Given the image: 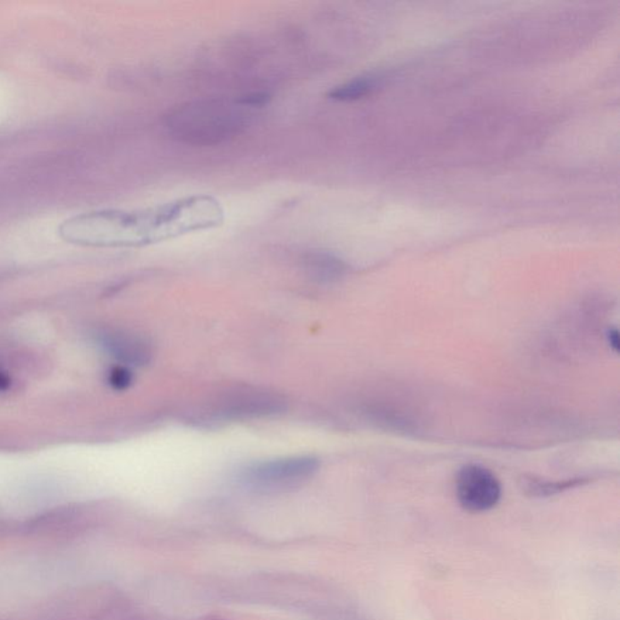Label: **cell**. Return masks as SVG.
<instances>
[{
  "mask_svg": "<svg viewBox=\"0 0 620 620\" xmlns=\"http://www.w3.org/2000/svg\"><path fill=\"white\" fill-rule=\"evenodd\" d=\"M60 235L84 246H135L166 239L159 208L89 212L64 222Z\"/></svg>",
  "mask_w": 620,
  "mask_h": 620,
  "instance_id": "6da1fadb",
  "label": "cell"
},
{
  "mask_svg": "<svg viewBox=\"0 0 620 620\" xmlns=\"http://www.w3.org/2000/svg\"><path fill=\"white\" fill-rule=\"evenodd\" d=\"M244 106L225 99L204 98L178 105L164 123L171 137L184 145H221L244 132L248 113Z\"/></svg>",
  "mask_w": 620,
  "mask_h": 620,
  "instance_id": "7a4b0ae2",
  "label": "cell"
},
{
  "mask_svg": "<svg viewBox=\"0 0 620 620\" xmlns=\"http://www.w3.org/2000/svg\"><path fill=\"white\" fill-rule=\"evenodd\" d=\"M318 469V459L306 455L274 459L246 469L242 481L256 491H285L304 484Z\"/></svg>",
  "mask_w": 620,
  "mask_h": 620,
  "instance_id": "3957f363",
  "label": "cell"
},
{
  "mask_svg": "<svg viewBox=\"0 0 620 620\" xmlns=\"http://www.w3.org/2000/svg\"><path fill=\"white\" fill-rule=\"evenodd\" d=\"M455 492L459 505L471 513L488 512L498 505L502 497L498 479L480 465H467L459 471Z\"/></svg>",
  "mask_w": 620,
  "mask_h": 620,
  "instance_id": "277c9868",
  "label": "cell"
},
{
  "mask_svg": "<svg viewBox=\"0 0 620 620\" xmlns=\"http://www.w3.org/2000/svg\"><path fill=\"white\" fill-rule=\"evenodd\" d=\"M285 407L282 396L256 388H240L225 394L218 413L229 420H248L279 413Z\"/></svg>",
  "mask_w": 620,
  "mask_h": 620,
  "instance_id": "5b68a950",
  "label": "cell"
},
{
  "mask_svg": "<svg viewBox=\"0 0 620 620\" xmlns=\"http://www.w3.org/2000/svg\"><path fill=\"white\" fill-rule=\"evenodd\" d=\"M102 345L113 358L126 366H141L149 361L150 348L146 341L126 332H109L104 335Z\"/></svg>",
  "mask_w": 620,
  "mask_h": 620,
  "instance_id": "8992f818",
  "label": "cell"
},
{
  "mask_svg": "<svg viewBox=\"0 0 620 620\" xmlns=\"http://www.w3.org/2000/svg\"><path fill=\"white\" fill-rule=\"evenodd\" d=\"M304 270L311 279L318 283H332L345 274V265L341 259L324 252H311L304 256Z\"/></svg>",
  "mask_w": 620,
  "mask_h": 620,
  "instance_id": "52a82bcc",
  "label": "cell"
},
{
  "mask_svg": "<svg viewBox=\"0 0 620 620\" xmlns=\"http://www.w3.org/2000/svg\"><path fill=\"white\" fill-rule=\"evenodd\" d=\"M376 88L375 78L372 77H360L352 79V81H348L339 85L337 88L332 89L330 91V98L335 99V101H355L364 98V96L371 94L373 89Z\"/></svg>",
  "mask_w": 620,
  "mask_h": 620,
  "instance_id": "ba28073f",
  "label": "cell"
},
{
  "mask_svg": "<svg viewBox=\"0 0 620 620\" xmlns=\"http://www.w3.org/2000/svg\"><path fill=\"white\" fill-rule=\"evenodd\" d=\"M582 482L583 481H581V480H568V481L563 482L531 481L527 488L533 496L547 497L556 495V493L563 492L565 489L575 488V486L581 485Z\"/></svg>",
  "mask_w": 620,
  "mask_h": 620,
  "instance_id": "9c48e42d",
  "label": "cell"
},
{
  "mask_svg": "<svg viewBox=\"0 0 620 620\" xmlns=\"http://www.w3.org/2000/svg\"><path fill=\"white\" fill-rule=\"evenodd\" d=\"M108 382L115 389L124 390L132 386V373L126 366H116L109 372Z\"/></svg>",
  "mask_w": 620,
  "mask_h": 620,
  "instance_id": "30bf717a",
  "label": "cell"
},
{
  "mask_svg": "<svg viewBox=\"0 0 620 620\" xmlns=\"http://www.w3.org/2000/svg\"><path fill=\"white\" fill-rule=\"evenodd\" d=\"M269 96L267 94H262V92H255V94L245 95L244 98H240L236 99L239 105L244 106V107H261L268 104Z\"/></svg>",
  "mask_w": 620,
  "mask_h": 620,
  "instance_id": "8fae6325",
  "label": "cell"
},
{
  "mask_svg": "<svg viewBox=\"0 0 620 620\" xmlns=\"http://www.w3.org/2000/svg\"><path fill=\"white\" fill-rule=\"evenodd\" d=\"M608 338V344L611 345L613 349H615V352L619 351V335L618 331L616 330H611L608 332L607 335Z\"/></svg>",
  "mask_w": 620,
  "mask_h": 620,
  "instance_id": "7c38bea8",
  "label": "cell"
},
{
  "mask_svg": "<svg viewBox=\"0 0 620 620\" xmlns=\"http://www.w3.org/2000/svg\"><path fill=\"white\" fill-rule=\"evenodd\" d=\"M9 378L8 376L5 375V373H3L0 371V390H4L8 388L9 386Z\"/></svg>",
  "mask_w": 620,
  "mask_h": 620,
  "instance_id": "4fadbf2b",
  "label": "cell"
},
{
  "mask_svg": "<svg viewBox=\"0 0 620 620\" xmlns=\"http://www.w3.org/2000/svg\"><path fill=\"white\" fill-rule=\"evenodd\" d=\"M201 620H227V619L222 618V616H205V618L201 619Z\"/></svg>",
  "mask_w": 620,
  "mask_h": 620,
  "instance_id": "5bb4252c",
  "label": "cell"
}]
</instances>
